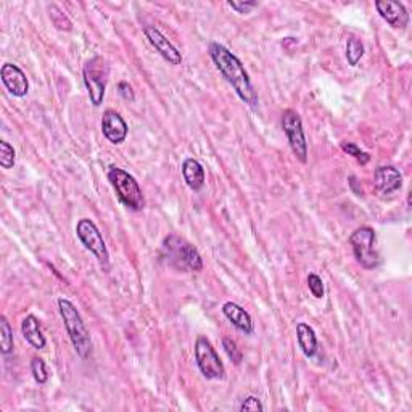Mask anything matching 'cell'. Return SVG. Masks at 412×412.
I'll return each mask as SVG.
<instances>
[{
    "instance_id": "6da1fadb",
    "label": "cell",
    "mask_w": 412,
    "mask_h": 412,
    "mask_svg": "<svg viewBox=\"0 0 412 412\" xmlns=\"http://www.w3.org/2000/svg\"><path fill=\"white\" fill-rule=\"evenodd\" d=\"M208 54H210L219 73L225 77V81L234 87L240 100L250 106H256L259 97L242 61L219 42H211L210 47H208Z\"/></svg>"
},
{
    "instance_id": "7a4b0ae2",
    "label": "cell",
    "mask_w": 412,
    "mask_h": 412,
    "mask_svg": "<svg viewBox=\"0 0 412 412\" xmlns=\"http://www.w3.org/2000/svg\"><path fill=\"white\" fill-rule=\"evenodd\" d=\"M161 256L171 266L182 273H200L203 269V259L196 248L176 234H169L163 240Z\"/></svg>"
},
{
    "instance_id": "3957f363",
    "label": "cell",
    "mask_w": 412,
    "mask_h": 412,
    "mask_svg": "<svg viewBox=\"0 0 412 412\" xmlns=\"http://www.w3.org/2000/svg\"><path fill=\"white\" fill-rule=\"evenodd\" d=\"M56 303H58V311L73 347H75L79 356L86 359L90 354V349H92V340H90V334L86 324H84L82 316L79 314L75 304L66 298H58Z\"/></svg>"
},
{
    "instance_id": "277c9868",
    "label": "cell",
    "mask_w": 412,
    "mask_h": 412,
    "mask_svg": "<svg viewBox=\"0 0 412 412\" xmlns=\"http://www.w3.org/2000/svg\"><path fill=\"white\" fill-rule=\"evenodd\" d=\"M108 180L111 187L115 189L118 199L123 203L124 206H127L129 210L132 211H140L144 210L145 200L142 189L137 180H135L131 174L124 171L121 168L110 166L108 169Z\"/></svg>"
},
{
    "instance_id": "5b68a950",
    "label": "cell",
    "mask_w": 412,
    "mask_h": 412,
    "mask_svg": "<svg viewBox=\"0 0 412 412\" xmlns=\"http://www.w3.org/2000/svg\"><path fill=\"white\" fill-rule=\"evenodd\" d=\"M84 84H86L90 104L94 106H100L105 99V89L110 76V66L101 56L90 58L82 70Z\"/></svg>"
},
{
    "instance_id": "8992f818",
    "label": "cell",
    "mask_w": 412,
    "mask_h": 412,
    "mask_svg": "<svg viewBox=\"0 0 412 412\" xmlns=\"http://www.w3.org/2000/svg\"><path fill=\"white\" fill-rule=\"evenodd\" d=\"M377 235L369 225H361L349 237V245L353 248L354 258L364 269H375L380 264V256L375 250Z\"/></svg>"
},
{
    "instance_id": "52a82bcc",
    "label": "cell",
    "mask_w": 412,
    "mask_h": 412,
    "mask_svg": "<svg viewBox=\"0 0 412 412\" xmlns=\"http://www.w3.org/2000/svg\"><path fill=\"white\" fill-rule=\"evenodd\" d=\"M76 234H77V239L81 240V244L84 245V248L89 250L90 253H94L95 258L99 259L101 269L108 270L110 268L108 250H106L104 237H101L99 227L95 225L92 219H87V218L79 219L76 224Z\"/></svg>"
},
{
    "instance_id": "ba28073f",
    "label": "cell",
    "mask_w": 412,
    "mask_h": 412,
    "mask_svg": "<svg viewBox=\"0 0 412 412\" xmlns=\"http://www.w3.org/2000/svg\"><path fill=\"white\" fill-rule=\"evenodd\" d=\"M195 361L203 377L208 380H223L225 369L221 358L213 348L206 337H196L195 340Z\"/></svg>"
},
{
    "instance_id": "9c48e42d",
    "label": "cell",
    "mask_w": 412,
    "mask_h": 412,
    "mask_svg": "<svg viewBox=\"0 0 412 412\" xmlns=\"http://www.w3.org/2000/svg\"><path fill=\"white\" fill-rule=\"evenodd\" d=\"M282 129L289 139L290 149L301 163L308 161V142L304 137L303 123L295 110H285L282 113Z\"/></svg>"
},
{
    "instance_id": "30bf717a",
    "label": "cell",
    "mask_w": 412,
    "mask_h": 412,
    "mask_svg": "<svg viewBox=\"0 0 412 412\" xmlns=\"http://www.w3.org/2000/svg\"><path fill=\"white\" fill-rule=\"evenodd\" d=\"M101 132H104L105 139L113 145H120L127 137L129 127L124 118L116 113L115 110H106L101 116Z\"/></svg>"
},
{
    "instance_id": "8fae6325",
    "label": "cell",
    "mask_w": 412,
    "mask_h": 412,
    "mask_svg": "<svg viewBox=\"0 0 412 412\" xmlns=\"http://www.w3.org/2000/svg\"><path fill=\"white\" fill-rule=\"evenodd\" d=\"M144 32L146 39H149V42L154 45L156 52L160 54L168 63H171V65L182 63V55H180V52L176 49V45L169 41V39L160 30H156L155 26H145Z\"/></svg>"
},
{
    "instance_id": "7c38bea8",
    "label": "cell",
    "mask_w": 412,
    "mask_h": 412,
    "mask_svg": "<svg viewBox=\"0 0 412 412\" xmlns=\"http://www.w3.org/2000/svg\"><path fill=\"white\" fill-rule=\"evenodd\" d=\"M0 77H2L4 86L7 87V90L13 95V97L21 99L30 92V81H27L25 71H23L20 66H16L13 63L2 65Z\"/></svg>"
},
{
    "instance_id": "4fadbf2b",
    "label": "cell",
    "mask_w": 412,
    "mask_h": 412,
    "mask_svg": "<svg viewBox=\"0 0 412 412\" xmlns=\"http://www.w3.org/2000/svg\"><path fill=\"white\" fill-rule=\"evenodd\" d=\"M375 8L382 18L394 30H404L409 25V13L401 2L379 0V2H375Z\"/></svg>"
},
{
    "instance_id": "5bb4252c",
    "label": "cell",
    "mask_w": 412,
    "mask_h": 412,
    "mask_svg": "<svg viewBox=\"0 0 412 412\" xmlns=\"http://www.w3.org/2000/svg\"><path fill=\"white\" fill-rule=\"evenodd\" d=\"M375 189L383 195H390L393 192L401 189L403 176L397 168L393 166H379L374 173Z\"/></svg>"
},
{
    "instance_id": "9a60e30c",
    "label": "cell",
    "mask_w": 412,
    "mask_h": 412,
    "mask_svg": "<svg viewBox=\"0 0 412 412\" xmlns=\"http://www.w3.org/2000/svg\"><path fill=\"white\" fill-rule=\"evenodd\" d=\"M223 314L232 323L235 329L244 332L245 335H251L253 330H255V324H253L251 316L248 314V311H245L240 304H237L234 301L224 303Z\"/></svg>"
},
{
    "instance_id": "2e32d148",
    "label": "cell",
    "mask_w": 412,
    "mask_h": 412,
    "mask_svg": "<svg viewBox=\"0 0 412 412\" xmlns=\"http://www.w3.org/2000/svg\"><path fill=\"white\" fill-rule=\"evenodd\" d=\"M21 334L25 337V340L30 343L34 349H44L47 345V340L41 330V324L36 316H26L21 323Z\"/></svg>"
},
{
    "instance_id": "e0dca14e",
    "label": "cell",
    "mask_w": 412,
    "mask_h": 412,
    "mask_svg": "<svg viewBox=\"0 0 412 412\" xmlns=\"http://www.w3.org/2000/svg\"><path fill=\"white\" fill-rule=\"evenodd\" d=\"M182 176L187 187L194 192L201 190L203 185H205V168L201 166L200 161H196L195 158H187L182 163Z\"/></svg>"
},
{
    "instance_id": "ac0fdd59",
    "label": "cell",
    "mask_w": 412,
    "mask_h": 412,
    "mask_svg": "<svg viewBox=\"0 0 412 412\" xmlns=\"http://www.w3.org/2000/svg\"><path fill=\"white\" fill-rule=\"evenodd\" d=\"M296 340L304 356L306 358L316 356V353H318V337H316V332L311 325H308L306 323H298Z\"/></svg>"
},
{
    "instance_id": "d6986e66",
    "label": "cell",
    "mask_w": 412,
    "mask_h": 412,
    "mask_svg": "<svg viewBox=\"0 0 412 412\" xmlns=\"http://www.w3.org/2000/svg\"><path fill=\"white\" fill-rule=\"evenodd\" d=\"M0 351L2 354H10L13 351V330L5 316L0 319Z\"/></svg>"
},
{
    "instance_id": "ffe728a7",
    "label": "cell",
    "mask_w": 412,
    "mask_h": 412,
    "mask_svg": "<svg viewBox=\"0 0 412 412\" xmlns=\"http://www.w3.org/2000/svg\"><path fill=\"white\" fill-rule=\"evenodd\" d=\"M364 56V44L361 39L351 36L347 41V60L351 66H356Z\"/></svg>"
},
{
    "instance_id": "44dd1931",
    "label": "cell",
    "mask_w": 412,
    "mask_h": 412,
    "mask_svg": "<svg viewBox=\"0 0 412 412\" xmlns=\"http://www.w3.org/2000/svg\"><path fill=\"white\" fill-rule=\"evenodd\" d=\"M223 348H224L225 354L229 356L230 363H234L235 366L242 364V361H244V353H242L240 348L237 347L235 340H232V338H229V337H224L223 338Z\"/></svg>"
},
{
    "instance_id": "7402d4cb",
    "label": "cell",
    "mask_w": 412,
    "mask_h": 412,
    "mask_svg": "<svg viewBox=\"0 0 412 412\" xmlns=\"http://www.w3.org/2000/svg\"><path fill=\"white\" fill-rule=\"evenodd\" d=\"M15 161H16L15 149L8 142L2 140V142H0V165H2L4 169H11L15 166Z\"/></svg>"
},
{
    "instance_id": "603a6c76",
    "label": "cell",
    "mask_w": 412,
    "mask_h": 412,
    "mask_svg": "<svg viewBox=\"0 0 412 412\" xmlns=\"http://www.w3.org/2000/svg\"><path fill=\"white\" fill-rule=\"evenodd\" d=\"M31 372L34 380H36L39 385H45L49 380V374H47V368H45L44 359L41 358H32L31 361Z\"/></svg>"
},
{
    "instance_id": "cb8c5ba5",
    "label": "cell",
    "mask_w": 412,
    "mask_h": 412,
    "mask_svg": "<svg viewBox=\"0 0 412 412\" xmlns=\"http://www.w3.org/2000/svg\"><path fill=\"white\" fill-rule=\"evenodd\" d=\"M340 146H342V150L345 151V154L351 155L353 158H356V160L361 163V165H368V163H369L370 156L368 154H366V151L361 150L356 144L347 142V140H345V142L340 144Z\"/></svg>"
},
{
    "instance_id": "d4e9b609",
    "label": "cell",
    "mask_w": 412,
    "mask_h": 412,
    "mask_svg": "<svg viewBox=\"0 0 412 412\" xmlns=\"http://www.w3.org/2000/svg\"><path fill=\"white\" fill-rule=\"evenodd\" d=\"M50 11H52V13H50V18H52V21H54V25L56 26V30H60V31H71V21L68 20V16L65 15V13H61V11L58 10V7H54L50 8Z\"/></svg>"
},
{
    "instance_id": "484cf974",
    "label": "cell",
    "mask_w": 412,
    "mask_h": 412,
    "mask_svg": "<svg viewBox=\"0 0 412 412\" xmlns=\"http://www.w3.org/2000/svg\"><path fill=\"white\" fill-rule=\"evenodd\" d=\"M308 289H309V292L313 293V296L318 298V300H320V298H324V293H325L324 282H323V279L319 277L318 274L311 273L308 275Z\"/></svg>"
},
{
    "instance_id": "4316f807",
    "label": "cell",
    "mask_w": 412,
    "mask_h": 412,
    "mask_svg": "<svg viewBox=\"0 0 412 412\" xmlns=\"http://www.w3.org/2000/svg\"><path fill=\"white\" fill-rule=\"evenodd\" d=\"M229 7L235 10L237 13L246 15L250 13L253 8L258 7V2H237V0H229Z\"/></svg>"
},
{
    "instance_id": "83f0119b",
    "label": "cell",
    "mask_w": 412,
    "mask_h": 412,
    "mask_svg": "<svg viewBox=\"0 0 412 412\" xmlns=\"http://www.w3.org/2000/svg\"><path fill=\"white\" fill-rule=\"evenodd\" d=\"M240 411L242 412H245V411H264V406H263V403L259 401V398H256V397H248V398H245V401L240 404Z\"/></svg>"
},
{
    "instance_id": "f1b7e54d",
    "label": "cell",
    "mask_w": 412,
    "mask_h": 412,
    "mask_svg": "<svg viewBox=\"0 0 412 412\" xmlns=\"http://www.w3.org/2000/svg\"><path fill=\"white\" fill-rule=\"evenodd\" d=\"M118 90H120V95L124 99V100H134V92H132V87L129 86V84L126 81H121L120 84H118Z\"/></svg>"
},
{
    "instance_id": "f546056e",
    "label": "cell",
    "mask_w": 412,
    "mask_h": 412,
    "mask_svg": "<svg viewBox=\"0 0 412 412\" xmlns=\"http://www.w3.org/2000/svg\"><path fill=\"white\" fill-rule=\"evenodd\" d=\"M349 185H351V189H353L354 194H356V195H361V196L364 195V190L358 189V185H356V177H354V176L349 177Z\"/></svg>"
}]
</instances>
